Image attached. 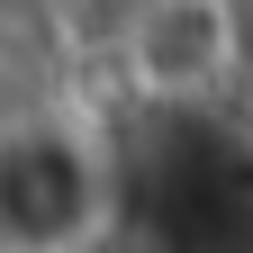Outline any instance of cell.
I'll list each match as a JSON object with an SVG mask.
<instances>
[{"instance_id":"1","label":"cell","mask_w":253,"mask_h":253,"mask_svg":"<svg viewBox=\"0 0 253 253\" xmlns=\"http://www.w3.org/2000/svg\"><path fill=\"white\" fill-rule=\"evenodd\" d=\"M100 226V154L73 126L27 118L0 136V253H73Z\"/></svg>"},{"instance_id":"2","label":"cell","mask_w":253,"mask_h":253,"mask_svg":"<svg viewBox=\"0 0 253 253\" xmlns=\"http://www.w3.org/2000/svg\"><path fill=\"white\" fill-rule=\"evenodd\" d=\"M244 63L235 0H136L126 18V82L145 100H208Z\"/></svg>"}]
</instances>
